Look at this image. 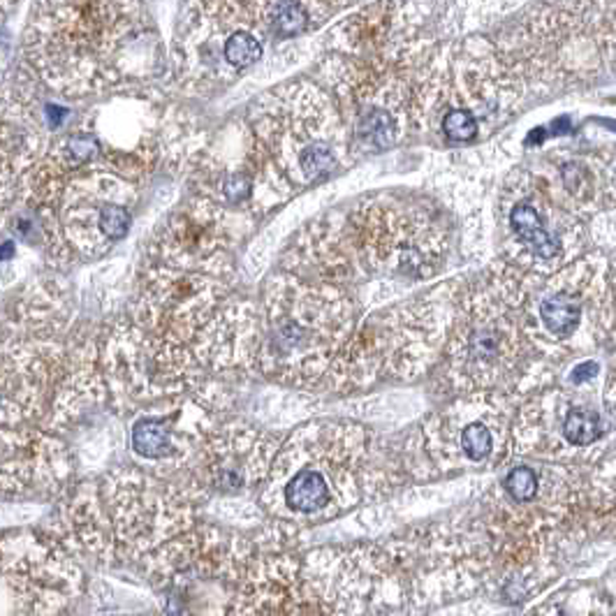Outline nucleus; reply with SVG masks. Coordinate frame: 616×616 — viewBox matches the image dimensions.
<instances>
[{
    "label": "nucleus",
    "instance_id": "15",
    "mask_svg": "<svg viewBox=\"0 0 616 616\" xmlns=\"http://www.w3.org/2000/svg\"><path fill=\"white\" fill-rule=\"evenodd\" d=\"M602 429L605 424H602L601 415L586 411V408H573L564 420V436L574 448H586L598 441L602 436Z\"/></svg>",
    "mask_w": 616,
    "mask_h": 616
},
{
    "label": "nucleus",
    "instance_id": "11",
    "mask_svg": "<svg viewBox=\"0 0 616 616\" xmlns=\"http://www.w3.org/2000/svg\"><path fill=\"white\" fill-rule=\"evenodd\" d=\"M582 297L573 290L552 292L540 304V320L545 329L558 338H568L577 332L582 322Z\"/></svg>",
    "mask_w": 616,
    "mask_h": 616
},
{
    "label": "nucleus",
    "instance_id": "7",
    "mask_svg": "<svg viewBox=\"0 0 616 616\" xmlns=\"http://www.w3.org/2000/svg\"><path fill=\"white\" fill-rule=\"evenodd\" d=\"M350 234L362 253L375 264L417 269L438 260L445 248V232L427 209L394 197H374L348 213Z\"/></svg>",
    "mask_w": 616,
    "mask_h": 616
},
{
    "label": "nucleus",
    "instance_id": "2",
    "mask_svg": "<svg viewBox=\"0 0 616 616\" xmlns=\"http://www.w3.org/2000/svg\"><path fill=\"white\" fill-rule=\"evenodd\" d=\"M65 306L53 285H35L0 327V427L47 429L53 396L65 378Z\"/></svg>",
    "mask_w": 616,
    "mask_h": 616
},
{
    "label": "nucleus",
    "instance_id": "8",
    "mask_svg": "<svg viewBox=\"0 0 616 616\" xmlns=\"http://www.w3.org/2000/svg\"><path fill=\"white\" fill-rule=\"evenodd\" d=\"M68 466V450L49 429L0 427V496L44 498L61 489Z\"/></svg>",
    "mask_w": 616,
    "mask_h": 616
},
{
    "label": "nucleus",
    "instance_id": "20",
    "mask_svg": "<svg viewBox=\"0 0 616 616\" xmlns=\"http://www.w3.org/2000/svg\"><path fill=\"white\" fill-rule=\"evenodd\" d=\"M14 5H16V0H0V22H3V19H5L12 10H14Z\"/></svg>",
    "mask_w": 616,
    "mask_h": 616
},
{
    "label": "nucleus",
    "instance_id": "4",
    "mask_svg": "<svg viewBox=\"0 0 616 616\" xmlns=\"http://www.w3.org/2000/svg\"><path fill=\"white\" fill-rule=\"evenodd\" d=\"M80 570L44 531L0 533V616H59L77 593Z\"/></svg>",
    "mask_w": 616,
    "mask_h": 616
},
{
    "label": "nucleus",
    "instance_id": "5",
    "mask_svg": "<svg viewBox=\"0 0 616 616\" xmlns=\"http://www.w3.org/2000/svg\"><path fill=\"white\" fill-rule=\"evenodd\" d=\"M500 209L507 239L522 260L556 264L580 246L584 232L582 206L552 179L516 172L506 181Z\"/></svg>",
    "mask_w": 616,
    "mask_h": 616
},
{
    "label": "nucleus",
    "instance_id": "18",
    "mask_svg": "<svg viewBox=\"0 0 616 616\" xmlns=\"http://www.w3.org/2000/svg\"><path fill=\"white\" fill-rule=\"evenodd\" d=\"M506 489L516 503H526V500H531L537 491L535 473H533L531 469H526V466H519V469H515L506 478Z\"/></svg>",
    "mask_w": 616,
    "mask_h": 616
},
{
    "label": "nucleus",
    "instance_id": "13",
    "mask_svg": "<svg viewBox=\"0 0 616 616\" xmlns=\"http://www.w3.org/2000/svg\"><path fill=\"white\" fill-rule=\"evenodd\" d=\"M132 450L144 459H163L172 454V431L167 422L144 417L132 427Z\"/></svg>",
    "mask_w": 616,
    "mask_h": 616
},
{
    "label": "nucleus",
    "instance_id": "16",
    "mask_svg": "<svg viewBox=\"0 0 616 616\" xmlns=\"http://www.w3.org/2000/svg\"><path fill=\"white\" fill-rule=\"evenodd\" d=\"M438 121H441L442 135H445L450 142L457 144H466L470 142V139H475L478 137L479 128H482L479 126V118L466 109L442 111Z\"/></svg>",
    "mask_w": 616,
    "mask_h": 616
},
{
    "label": "nucleus",
    "instance_id": "14",
    "mask_svg": "<svg viewBox=\"0 0 616 616\" xmlns=\"http://www.w3.org/2000/svg\"><path fill=\"white\" fill-rule=\"evenodd\" d=\"M510 332L506 327L498 325L496 320H479L469 329V353L470 357L482 359V362H491L500 355V350L506 348Z\"/></svg>",
    "mask_w": 616,
    "mask_h": 616
},
{
    "label": "nucleus",
    "instance_id": "6",
    "mask_svg": "<svg viewBox=\"0 0 616 616\" xmlns=\"http://www.w3.org/2000/svg\"><path fill=\"white\" fill-rule=\"evenodd\" d=\"M137 193L109 169H80L65 179L56 200V223L68 251L98 258L130 232Z\"/></svg>",
    "mask_w": 616,
    "mask_h": 616
},
{
    "label": "nucleus",
    "instance_id": "17",
    "mask_svg": "<svg viewBox=\"0 0 616 616\" xmlns=\"http://www.w3.org/2000/svg\"><path fill=\"white\" fill-rule=\"evenodd\" d=\"M491 445H494V442H491L489 429H487L485 424H479V422L469 424V427L464 429V433H461V448H464L466 457H469L470 461H482V459L489 457Z\"/></svg>",
    "mask_w": 616,
    "mask_h": 616
},
{
    "label": "nucleus",
    "instance_id": "12",
    "mask_svg": "<svg viewBox=\"0 0 616 616\" xmlns=\"http://www.w3.org/2000/svg\"><path fill=\"white\" fill-rule=\"evenodd\" d=\"M329 500V487L317 470H299L285 487V503L297 512H316Z\"/></svg>",
    "mask_w": 616,
    "mask_h": 616
},
{
    "label": "nucleus",
    "instance_id": "1",
    "mask_svg": "<svg viewBox=\"0 0 616 616\" xmlns=\"http://www.w3.org/2000/svg\"><path fill=\"white\" fill-rule=\"evenodd\" d=\"M148 37L137 0H35L26 56L52 90L100 93L142 74Z\"/></svg>",
    "mask_w": 616,
    "mask_h": 616
},
{
    "label": "nucleus",
    "instance_id": "3",
    "mask_svg": "<svg viewBox=\"0 0 616 616\" xmlns=\"http://www.w3.org/2000/svg\"><path fill=\"white\" fill-rule=\"evenodd\" d=\"M255 137L269 163L297 185L329 176L348 153L341 111L308 81L283 86L260 102Z\"/></svg>",
    "mask_w": 616,
    "mask_h": 616
},
{
    "label": "nucleus",
    "instance_id": "10",
    "mask_svg": "<svg viewBox=\"0 0 616 616\" xmlns=\"http://www.w3.org/2000/svg\"><path fill=\"white\" fill-rule=\"evenodd\" d=\"M33 158L35 153L24 139V132L16 130L12 123L0 121V206L10 200L16 176L22 175Z\"/></svg>",
    "mask_w": 616,
    "mask_h": 616
},
{
    "label": "nucleus",
    "instance_id": "9",
    "mask_svg": "<svg viewBox=\"0 0 616 616\" xmlns=\"http://www.w3.org/2000/svg\"><path fill=\"white\" fill-rule=\"evenodd\" d=\"M258 31L297 37L311 31L327 14L325 0H234Z\"/></svg>",
    "mask_w": 616,
    "mask_h": 616
},
{
    "label": "nucleus",
    "instance_id": "19",
    "mask_svg": "<svg viewBox=\"0 0 616 616\" xmlns=\"http://www.w3.org/2000/svg\"><path fill=\"white\" fill-rule=\"evenodd\" d=\"M598 371H601L598 364L584 362V364H580V366H574L573 374H570V380H573V383H584V380H591L593 375H598Z\"/></svg>",
    "mask_w": 616,
    "mask_h": 616
}]
</instances>
